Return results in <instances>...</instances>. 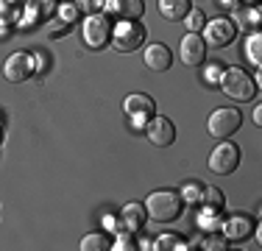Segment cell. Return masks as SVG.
Wrapping results in <instances>:
<instances>
[{
    "instance_id": "obj_1",
    "label": "cell",
    "mask_w": 262,
    "mask_h": 251,
    "mask_svg": "<svg viewBox=\"0 0 262 251\" xmlns=\"http://www.w3.org/2000/svg\"><path fill=\"white\" fill-rule=\"evenodd\" d=\"M145 212L157 223H173L184 212V198L176 190H157L145 198Z\"/></svg>"
},
{
    "instance_id": "obj_2",
    "label": "cell",
    "mask_w": 262,
    "mask_h": 251,
    "mask_svg": "<svg viewBox=\"0 0 262 251\" xmlns=\"http://www.w3.org/2000/svg\"><path fill=\"white\" fill-rule=\"evenodd\" d=\"M217 84H221V90L226 92L229 98L240 100V103L257 98V81L243 70V67H226V70L221 73V78H217Z\"/></svg>"
},
{
    "instance_id": "obj_3",
    "label": "cell",
    "mask_w": 262,
    "mask_h": 251,
    "mask_svg": "<svg viewBox=\"0 0 262 251\" xmlns=\"http://www.w3.org/2000/svg\"><path fill=\"white\" fill-rule=\"evenodd\" d=\"M112 42L120 53H134L145 45V25L137 20H120L112 28Z\"/></svg>"
},
{
    "instance_id": "obj_4",
    "label": "cell",
    "mask_w": 262,
    "mask_h": 251,
    "mask_svg": "<svg viewBox=\"0 0 262 251\" xmlns=\"http://www.w3.org/2000/svg\"><path fill=\"white\" fill-rule=\"evenodd\" d=\"M240 126H243V115L234 109V106H221V109L212 112L209 120H207L209 134L217 137V140H229L232 134H237Z\"/></svg>"
},
{
    "instance_id": "obj_5",
    "label": "cell",
    "mask_w": 262,
    "mask_h": 251,
    "mask_svg": "<svg viewBox=\"0 0 262 251\" xmlns=\"http://www.w3.org/2000/svg\"><path fill=\"white\" fill-rule=\"evenodd\" d=\"M123 112H126L128 123L134 129H145V123L157 115V100L151 95H145V92H134V95H128L123 100Z\"/></svg>"
},
{
    "instance_id": "obj_6",
    "label": "cell",
    "mask_w": 262,
    "mask_h": 251,
    "mask_svg": "<svg viewBox=\"0 0 262 251\" xmlns=\"http://www.w3.org/2000/svg\"><path fill=\"white\" fill-rule=\"evenodd\" d=\"M112 20L106 14H90L84 20V25H81V34H84V42L90 45L92 50H101L109 45L112 39Z\"/></svg>"
},
{
    "instance_id": "obj_7",
    "label": "cell",
    "mask_w": 262,
    "mask_h": 251,
    "mask_svg": "<svg viewBox=\"0 0 262 251\" xmlns=\"http://www.w3.org/2000/svg\"><path fill=\"white\" fill-rule=\"evenodd\" d=\"M237 36V25L229 17H215L204 25V42L207 48H229Z\"/></svg>"
},
{
    "instance_id": "obj_8",
    "label": "cell",
    "mask_w": 262,
    "mask_h": 251,
    "mask_svg": "<svg viewBox=\"0 0 262 251\" xmlns=\"http://www.w3.org/2000/svg\"><path fill=\"white\" fill-rule=\"evenodd\" d=\"M240 168V148L234 142L223 140L221 145L209 154V171L217 173V176H229Z\"/></svg>"
},
{
    "instance_id": "obj_9",
    "label": "cell",
    "mask_w": 262,
    "mask_h": 251,
    "mask_svg": "<svg viewBox=\"0 0 262 251\" xmlns=\"http://www.w3.org/2000/svg\"><path fill=\"white\" fill-rule=\"evenodd\" d=\"M3 75H6V81H11V84L28 81L31 75H34V56L23 53V50L11 53L9 59H6V65H3Z\"/></svg>"
},
{
    "instance_id": "obj_10",
    "label": "cell",
    "mask_w": 262,
    "mask_h": 251,
    "mask_svg": "<svg viewBox=\"0 0 262 251\" xmlns=\"http://www.w3.org/2000/svg\"><path fill=\"white\" fill-rule=\"evenodd\" d=\"M145 134L157 148H167V145H173V140H176V126H173V120H167V117L154 115L151 120L145 123Z\"/></svg>"
},
{
    "instance_id": "obj_11",
    "label": "cell",
    "mask_w": 262,
    "mask_h": 251,
    "mask_svg": "<svg viewBox=\"0 0 262 251\" xmlns=\"http://www.w3.org/2000/svg\"><path fill=\"white\" fill-rule=\"evenodd\" d=\"M179 59H182L187 67L204 65V59H207V42H204V36L201 34H187L182 39V45H179Z\"/></svg>"
},
{
    "instance_id": "obj_12",
    "label": "cell",
    "mask_w": 262,
    "mask_h": 251,
    "mask_svg": "<svg viewBox=\"0 0 262 251\" xmlns=\"http://www.w3.org/2000/svg\"><path fill=\"white\" fill-rule=\"evenodd\" d=\"M254 229H257V221H254L251 215H232L221 226L223 237H226V240H234V243L248 240V237L254 235Z\"/></svg>"
},
{
    "instance_id": "obj_13",
    "label": "cell",
    "mask_w": 262,
    "mask_h": 251,
    "mask_svg": "<svg viewBox=\"0 0 262 251\" xmlns=\"http://www.w3.org/2000/svg\"><path fill=\"white\" fill-rule=\"evenodd\" d=\"M103 9L109 11V17H117V20H140L145 14L142 0H106Z\"/></svg>"
},
{
    "instance_id": "obj_14",
    "label": "cell",
    "mask_w": 262,
    "mask_h": 251,
    "mask_svg": "<svg viewBox=\"0 0 262 251\" xmlns=\"http://www.w3.org/2000/svg\"><path fill=\"white\" fill-rule=\"evenodd\" d=\"M145 65L151 67L154 73H165L173 67V50L162 42H154V45L145 48Z\"/></svg>"
},
{
    "instance_id": "obj_15",
    "label": "cell",
    "mask_w": 262,
    "mask_h": 251,
    "mask_svg": "<svg viewBox=\"0 0 262 251\" xmlns=\"http://www.w3.org/2000/svg\"><path fill=\"white\" fill-rule=\"evenodd\" d=\"M59 6L53 0H28L23 14H26V25H36V23H48L56 14Z\"/></svg>"
},
{
    "instance_id": "obj_16",
    "label": "cell",
    "mask_w": 262,
    "mask_h": 251,
    "mask_svg": "<svg viewBox=\"0 0 262 251\" xmlns=\"http://www.w3.org/2000/svg\"><path fill=\"white\" fill-rule=\"evenodd\" d=\"M145 218H148V212H145V206H140V204H126L120 212V223L126 232H140L142 223H145Z\"/></svg>"
},
{
    "instance_id": "obj_17",
    "label": "cell",
    "mask_w": 262,
    "mask_h": 251,
    "mask_svg": "<svg viewBox=\"0 0 262 251\" xmlns=\"http://www.w3.org/2000/svg\"><path fill=\"white\" fill-rule=\"evenodd\" d=\"M190 9H192L190 0H159V11H162V17H165V20H173V23L184 20Z\"/></svg>"
},
{
    "instance_id": "obj_18",
    "label": "cell",
    "mask_w": 262,
    "mask_h": 251,
    "mask_svg": "<svg viewBox=\"0 0 262 251\" xmlns=\"http://www.w3.org/2000/svg\"><path fill=\"white\" fill-rule=\"evenodd\" d=\"M259 20H262V11L259 9H234V25L240 28H259Z\"/></svg>"
},
{
    "instance_id": "obj_19",
    "label": "cell",
    "mask_w": 262,
    "mask_h": 251,
    "mask_svg": "<svg viewBox=\"0 0 262 251\" xmlns=\"http://www.w3.org/2000/svg\"><path fill=\"white\" fill-rule=\"evenodd\" d=\"M198 223H201L204 232H221V226H223L221 210H209V206H204L201 215H198Z\"/></svg>"
},
{
    "instance_id": "obj_20",
    "label": "cell",
    "mask_w": 262,
    "mask_h": 251,
    "mask_svg": "<svg viewBox=\"0 0 262 251\" xmlns=\"http://www.w3.org/2000/svg\"><path fill=\"white\" fill-rule=\"evenodd\" d=\"M109 248H112V240L101 232H92L81 240V251H109Z\"/></svg>"
},
{
    "instance_id": "obj_21",
    "label": "cell",
    "mask_w": 262,
    "mask_h": 251,
    "mask_svg": "<svg viewBox=\"0 0 262 251\" xmlns=\"http://www.w3.org/2000/svg\"><path fill=\"white\" fill-rule=\"evenodd\" d=\"M184 25H187V34H201L204 25H207V14L201 9H190L184 17Z\"/></svg>"
},
{
    "instance_id": "obj_22",
    "label": "cell",
    "mask_w": 262,
    "mask_h": 251,
    "mask_svg": "<svg viewBox=\"0 0 262 251\" xmlns=\"http://www.w3.org/2000/svg\"><path fill=\"white\" fill-rule=\"evenodd\" d=\"M201 204H204V206H209V210H223L226 198H223V193L217 190V187H204V193H201Z\"/></svg>"
},
{
    "instance_id": "obj_23",
    "label": "cell",
    "mask_w": 262,
    "mask_h": 251,
    "mask_svg": "<svg viewBox=\"0 0 262 251\" xmlns=\"http://www.w3.org/2000/svg\"><path fill=\"white\" fill-rule=\"evenodd\" d=\"M259 48H262V34L254 31V34L248 36V42H246V56H248V61H251L254 67H259Z\"/></svg>"
},
{
    "instance_id": "obj_24",
    "label": "cell",
    "mask_w": 262,
    "mask_h": 251,
    "mask_svg": "<svg viewBox=\"0 0 262 251\" xmlns=\"http://www.w3.org/2000/svg\"><path fill=\"white\" fill-rule=\"evenodd\" d=\"M154 248H162V251H176V248H190V243H187L184 237H179V235H162Z\"/></svg>"
},
{
    "instance_id": "obj_25",
    "label": "cell",
    "mask_w": 262,
    "mask_h": 251,
    "mask_svg": "<svg viewBox=\"0 0 262 251\" xmlns=\"http://www.w3.org/2000/svg\"><path fill=\"white\" fill-rule=\"evenodd\" d=\"M201 193H204V187L198 181H187L179 196L184 198V204H201Z\"/></svg>"
},
{
    "instance_id": "obj_26",
    "label": "cell",
    "mask_w": 262,
    "mask_h": 251,
    "mask_svg": "<svg viewBox=\"0 0 262 251\" xmlns=\"http://www.w3.org/2000/svg\"><path fill=\"white\" fill-rule=\"evenodd\" d=\"M20 14L23 17V11H20V0H0V20H14V17Z\"/></svg>"
},
{
    "instance_id": "obj_27",
    "label": "cell",
    "mask_w": 262,
    "mask_h": 251,
    "mask_svg": "<svg viewBox=\"0 0 262 251\" xmlns=\"http://www.w3.org/2000/svg\"><path fill=\"white\" fill-rule=\"evenodd\" d=\"M204 248H207V251H221V248H229V246H226V237H223V232H209V237L204 240Z\"/></svg>"
},
{
    "instance_id": "obj_28",
    "label": "cell",
    "mask_w": 262,
    "mask_h": 251,
    "mask_svg": "<svg viewBox=\"0 0 262 251\" xmlns=\"http://www.w3.org/2000/svg\"><path fill=\"white\" fill-rule=\"evenodd\" d=\"M112 248H115V251H131V248H137L134 232H123V235H117V240L112 243Z\"/></svg>"
},
{
    "instance_id": "obj_29",
    "label": "cell",
    "mask_w": 262,
    "mask_h": 251,
    "mask_svg": "<svg viewBox=\"0 0 262 251\" xmlns=\"http://www.w3.org/2000/svg\"><path fill=\"white\" fill-rule=\"evenodd\" d=\"M45 34L56 39V36L70 34V25H67V23H61V20H48V23H45Z\"/></svg>"
},
{
    "instance_id": "obj_30",
    "label": "cell",
    "mask_w": 262,
    "mask_h": 251,
    "mask_svg": "<svg viewBox=\"0 0 262 251\" xmlns=\"http://www.w3.org/2000/svg\"><path fill=\"white\" fill-rule=\"evenodd\" d=\"M56 11H59V20H61V23H67V25H73V23L78 20V6L61 3L59 9H56Z\"/></svg>"
},
{
    "instance_id": "obj_31",
    "label": "cell",
    "mask_w": 262,
    "mask_h": 251,
    "mask_svg": "<svg viewBox=\"0 0 262 251\" xmlns=\"http://www.w3.org/2000/svg\"><path fill=\"white\" fill-rule=\"evenodd\" d=\"M106 0H76L78 11H86V14H98V11L103 9Z\"/></svg>"
},
{
    "instance_id": "obj_32",
    "label": "cell",
    "mask_w": 262,
    "mask_h": 251,
    "mask_svg": "<svg viewBox=\"0 0 262 251\" xmlns=\"http://www.w3.org/2000/svg\"><path fill=\"white\" fill-rule=\"evenodd\" d=\"M34 56V75H42L48 70V56L45 53H31Z\"/></svg>"
},
{
    "instance_id": "obj_33",
    "label": "cell",
    "mask_w": 262,
    "mask_h": 251,
    "mask_svg": "<svg viewBox=\"0 0 262 251\" xmlns=\"http://www.w3.org/2000/svg\"><path fill=\"white\" fill-rule=\"evenodd\" d=\"M221 73H223V65H209L207 67V84H217V78H221Z\"/></svg>"
},
{
    "instance_id": "obj_34",
    "label": "cell",
    "mask_w": 262,
    "mask_h": 251,
    "mask_svg": "<svg viewBox=\"0 0 262 251\" xmlns=\"http://www.w3.org/2000/svg\"><path fill=\"white\" fill-rule=\"evenodd\" d=\"M103 229H109V232H117V223H120V221H117V218L115 215H103Z\"/></svg>"
},
{
    "instance_id": "obj_35",
    "label": "cell",
    "mask_w": 262,
    "mask_h": 251,
    "mask_svg": "<svg viewBox=\"0 0 262 251\" xmlns=\"http://www.w3.org/2000/svg\"><path fill=\"white\" fill-rule=\"evenodd\" d=\"M9 34H11V23L9 20H0V39H6Z\"/></svg>"
},
{
    "instance_id": "obj_36",
    "label": "cell",
    "mask_w": 262,
    "mask_h": 251,
    "mask_svg": "<svg viewBox=\"0 0 262 251\" xmlns=\"http://www.w3.org/2000/svg\"><path fill=\"white\" fill-rule=\"evenodd\" d=\"M217 6H223V9H237V0H217Z\"/></svg>"
},
{
    "instance_id": "obj_37",
    "label": "cell",
    "mask_w": 262,
    "mask_h": 251,
    "mask_svg": "<svg viewBox=\"0 0 262 251\" xmlns=\"http://www.w3.org/2000/svg\"><path fill=\"white\" fill-rule=\"evenodd\" d=\"M254 123L262 126V106H257V109H254Z\"/></svg>"
},
{
    "instance_id": "obj_38",
    "label": "cell",
    "mask_w": 262,
    "mask_h": 251,
    "mask_svg": "<svg viewBox=\"0 0 262 251\" xmlns=\"http://www.w3.org/2000/svg\"><path fill=\"white\" fill-rule=\"evenodd\" d=\"M0 140H3V126H0Z\"/></svg>"
}]
</instances>
